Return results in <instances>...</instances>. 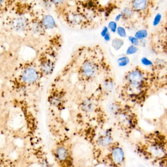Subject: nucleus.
<instances>
[{"mask_svg": "<svg viewBox=\"0 0 167 167\" xmlns=\"http://www.w3.org/2000/svg\"><path fill=\"white\" fill-rule=\"evenodd\" d=\"M137 49L136 47L133 46H130L127 49V54H133V53H135L137 52Z\"/></svg>", "mask_w": 167, "mask_h": 167, "instance_id": "412c9836", "label": "nucleus"}, {"mask_svg": "<svg viewBox=\"0 0 167 167\" xmlns=\"http://www.w3.org/2000/svg\"><path fill=\"white\" fill-rule=\"evenodd\" d=\"M56 155L59 160L63 161L65 160L68 157V151L65 148H59L56 151Z\"/></svg>", "mask_w": 167, "mask_h": 167, "instance_id": "9b49d317", "label": "nucleus"}, {"mask_svg": "<svg viewBox=\"0 0 167 167\" xmlns=\"http://www.w3.org/2000/svg\"><path fill=\"white\" fill-rule=\"evenodd\" d=\"M129 40L131 43L134 44V45H137L139 43L138 40L135 37H129Z\"/></svg>", "mask_w": 167, "mask_h": 167, "instance_id": "4be33fe9", "label": "nucleus"}, {"mask_svg": "<svg viewBox=\"0 0 167 167\" xmlns=\"http://www.w3.org/2000/svg\"><path fill=\"white\" fill-rule=\"evenodd\" d=\"M64 0H52V1L55 4H60L63 2Z\"/></svg>", "mask_w": 167, "mask_h": 167, "instance_id": "393cba45", "label": "nucleus"}, {"mask_svg": "<svg viewBox=\"0 0 167 167\" xmlns=\"http://www.w3.org/2000/svg\"><path fill=\"white\" fill-rule=\"evenodd\" d=\"M12 26L16 31H23L27 28V21L23 18L16 19V20L12 22Z\"/></svg>", "mask_w": 167, "mask_h": 167, "instance_id": "423d86ee", "label": "nucleus"}, {"mask_svg": "<svg viewBox=\"0 0 167 167\" xmlns=\"http://www.w3.org/2000/svg\"><path fill=\"white\" fill-rule=\"evenodd\" d=\"M41 24L45 29H53L56 26L54 19L50 15H47L43 17Z\"/></svg>", "mask_w": 167, "mask_h": 167, "instance_id": "0eeeda50", "label": "nucleus"}, {"mask_svg": "<svg viewBox=\"0 0 167 167\" xmlns=\"http://www.w3.org/2000/svg\"><path fill=\"white\" fill-rule=\"evenodd\" d=\"M147 0H133L132 7L133 9L137 11H144L147 7Z\"/></svg>", "mask_w": 167, "mask_h": 167, "instance_id": "6e6552de", "label": "nucleus"}, {"mask_svg": "<svg viewBox=\"0 0 167 167\" xmlns=\"http://www.w3.org/2000/svg\"><path fill=\"white\" fill-rule=\"evenodd\" d=\"M117 32L119 35L121 37H125L126 36V31L124 28L121 26L118 27L117 28Z\"/></svg>", "mask_w": 167, "mask_h": 167, "instance_id": "dca6fc26", "label": "nucleus"}, {"mask_svg": "<svg viewBox=\"0 0 167 167\" xmlns=\"http://www.w3.org/2000/svg\"><path fill=\"white\" fill-rule=\"evenodd\" d=\"M117 25L115 22H110L108 24V28L112 32H115L117 29Z\"/></svg>", "mask_w": 167, "mask_h": 167, "instance_id": "f3484780", "label": "nucleus"}, {"mask_svg": "<svg viewBox=\"0 0 167 167\" xmlns=\"http://www.w3.org/2000/svg\"><path fill=\"white\" fill-rule=\"evenodd\" d=\"M104 37H105V40H106V41H109L110 38V34L109 33H107V34L104 36Z\"/></svg>", "mask_w": 167, "mask_h": 167, "instance_id": "a878e982", "label": "nucleus"}, {"mask_svg": "<svg viewBox=\"0 0 167 167\" xmlns=\"http://www.w3.org/2000/svg\"><path fill=\"white\" fill-rule=\"evenodd\" d=\"M132 15V11L131 9H129V8H126L123 10V14H122V16H125V17H129L131 16Z\"/></svg>", "mask_w": 167, "mask_h": 167, "instance_id": "aec40b11", "label": "nucleus"}, {"mask_svg": "<svg viewBox=\"0 0 167 167\" xmlns=\"http://www.w3.org/2000/svg\"><path fill=\"white\" fill-rule=\"evenodd\" d=\"M161 18H162V16L160 13H158L155 16V18L154 19L153 22L154 26L158 25V24L160 23L161 20Z\"/></svg>", "mask_w": 167, "mask_h": 167, "instance_id": "a211bd4d", "label": "nucleus"}, {"mask_svg": "<svg viewBox=\"0 0 167 167\" xmlns=\"http://www.w3.org/2000/svg\"><path fill=\"white\" fill-rule=\"evenodd\" d=\"M142 62H143V63L144 64L147 65V66H149V65L151 64V62L146 58H144L143 60H142Z\"/></svg>", "mask_w": 167, "mask_h": 167, "instance_id": "5701e85b", "label": "nucleus"}, {"mask_svg": "<svg viewBox=\"0 0 167 167\" xmlns=\"http://www.w3.org/2000/svg\"><path fill=\"white\" fill-rule=\"evenodd\" d=\"M42 76L37 64L29 62L25 64L20 72L12 79L11 85L14 90L19 91L35 86Z\"/></svg>", "mask_w": 167, "mask_h": 167, "instance_id": "f257e3e1", "label": "nucleus"}, {"mask_svg": "<svg viewBox=\"0 0 167 167\" xmlns=\"http://www.w3.org/2000/svg\"><path fill=\"white\" fill-rule=\"evenodd\" d=\"M122 14L118 15H117V16H116V21H118V20H119L120 19V18H121V17H122Z\"/></svg>", "mask_w": 167, "mask_h": 167, "instance_id": "bb28decb", "label": "nucleus"}, {"mask_svg": "<svg viewBox=\"0 0 167 167\" xmlns=\"http://www.w3.org/2000/svg\"><path fill=\"white\" fill-rule=\"evenodd\" d=\"M147 35V30L144 29L139 30L137 32L135 35V37L137 39H143L146 38Z\"/></svg>", "mask_w": 167, "mask_h": 167, "instance_id": "4468645a", "label": "nucleus"}, {"mask_svg": "<svg viewBox=\"0 0 167 167\" xmlns=\"http://www.w3.org/2000/svg\"><path fill=\"white\" fill-rule=\"evenodd\" d=\"M128 84H138L145 81L146 76L144 72L139 69H134L129 71L126 77Z\"/></svg>", "mask_w": 167, "mask_h": 167, "instance_id": "39448f33", "label": "nucleus"}, {"mask_svg": "<svg viewBox=\"0 0 167 167\" xmlns=\"http://www.w3.org/2000/svg\"><path fill=\"white\" fill-rule=\"evenodd\" d=\"M120 66H123L129 63V58L127 57H123L121 58L118 61Z\"/></svg>", "mask_w": 167, "mask_h": 167, "instance_id": "6ab92c4d", "label": "nucleus"}, {"mask_svg": "<svg viewBox=\"0 0 167 167\" xmlns=\"http://www.w3.org/2000/svg\"><path fill=\"white\" fill-rule=\"evenodd\" d=\"M38 67L42 77L52 75L56 66L55 61L46 51L41 52L38 59Z\"/></svg>", "mask_w": 167, "mask_h": 167, "instance_id": "f03ea898", "label": "nucleus"}, {"mask_svg": "<svg viewBox=\"0 0 167 167\" xmlns=\"http://www.w3.org/2000/svg\"><path fill=\"white\" fill-rule=\"evenodd\" d=\"M108 33V28L107 27H105L104 29L102 30V35L104 37L105 35Z\"/></svg>", "mask_w": 167, "mask_h": 167, "instance_id": "b1692460", "label": "nucleus"}, {"mask_svg": "<svg viewBox=\"0 0 167 167\" xmlns=\"http://www.w3.org/2000/svg\"><path fill=\"white\" fill-rule=\"evenodd\" d=\"M44 29L42 25L38 22H33L32 25V31L36 34H42L44 33Z\"/></svg>", "mask_w": 167, "mask_h": 167, "instance_id": "ddd939ff", "label": "nucleus"}, {"mask_svg": "<svg viewBox=\"0 0 167 167\" xmlns=\"http://www.w3.org/2000/svg\"><path fill=\"white\" fill-rule=\"evenodd\" d=\"M65 92L62 89L53 87L48 95L47 101L52 107L61 109L65 103Z\"/></svg>", "mask_w": 167, "mask_h": 167, "instance_id": "7ed1b4c3", "label": "nucleus"}, {"mask_svg": "<svg viewBox=\"0 0 167 167\" xmlns=\"http://www.w3.org/2000/svg\"><path fill=\"white\" fill-rule=\"evenodd\" d=\"M123 42L122 40L120 39L116 38L114 39L112 43V45L113 46V47L115 49H120L121 46L123 45Z\"/></svg>", "mask_w": 167, "mask_h": 167, "instance_id": "2eb2a0df", "label": "nucleus"}, {"mask_svg": "<svg viewBox=\"0 0 167 167\" xmlns=\"http://www.w3.org/2000/svg\"><path fill=\"white\" fill-rule=\"evenodd\" d=\"M99 67L95 62L91 60H86L82 63L80 73L84 77L88 79H92L98 73Z\"/></svg>", "mask_w": 167, "mask_h": 167, "instance_id": "20e7f679", "label": "nucleus"}, {"mask_svg": "<svg viewBox=\"0 0 167 167\" xmlns=\"http://www.w3.org/2000/svg\"><path fill=\"white\" fill-rule=\"evenodd\" d=\"M3 1V0H0V4H1V3Z\"/></svg>", "mask_w": 167, "mask_h": 167, "instance_id": "cd10ccee", "label": "nucleus"}, {"mask_svg": "<svg viewBox=\"0 0 167 167\" xmlns=\"http://www.w3.org/2000/svg\"><path fill=\"white\" fill-rule=\"evenodd\" d=\"M94 107V103H93V101L91 99H86L82 103L81 109L82 111L87 112H90L93 111Z\"/></svg>", "mask_w": 167, "mask_h": 167, "instance_id": "f8f14e48", "label": "nucleus"}, {"mask_svg": "<svg viewBox=\"0 0 167 167\" xmlns=\"http://www.w3.org/2000/svg\"><path fill=\"white\" fill-rule=\"evenodd\" d=\"M82 19L81 15L74 12L70 13L67 17V20H68V22L73 25H77L80 24L82 22Z\"/></svg>", "mask_w": 167, "mask_h": 167, "instance_id": "9d476101", "label": "nucleus"}, {"mask_svg": "<svg viewBox=\"0 0 167 167\" xmlns=\"http://www.w3.org/2000/svg\"><path fill=\"white\" fill-rule=\"evenodd\" d=\"M112 157L115 163H122L124 159V154L123 150L120 148H116L112 151Z\"/></svg>", "mask_w": 167, "mask_h": 167, "instance_id": "1a4fd4ad", "label": "nucleus"}]
</instances>
